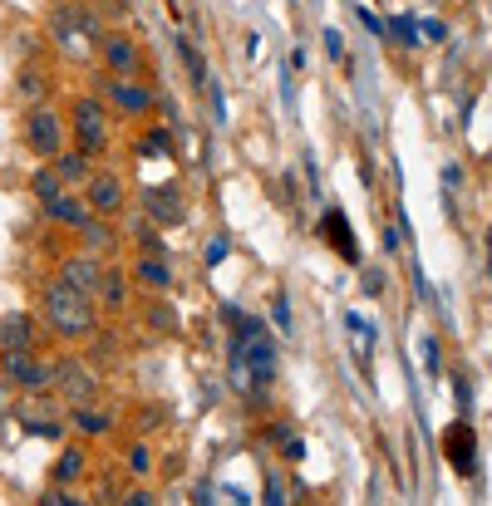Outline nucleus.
<instances>
[{"instance_id":"obj_1","label":"nucleus","mask_w":492,"mask_h":506,"mask_svg":"<svg viewBox=\"0 0 492 506\" xmlns=\"http://www.w3.org/2000/svg\"><path fill=\"white\" fill-rule=\"evenodd\" d=\"M40 310H44L54 335H65V339H84V335H94V325H99V310H94V300H89V290H75V285H65V281L44 285Z\"/></svg>"},{"instance_id":"obj_2","label":"nucleus","mask_w":492,"mask_h":506,"mask_svg":"<svg viewBox=\"0 0 492 506\" xmlns=\"http://www.w3.org/2000/svg\"><path fill=\"white\" fill-rule=\"evenodd\" d=\"M0 379L25 393H40L54 383V364H44L35 349H0Z\"/></svg>"},{"instance_id":"obj_3","label":"nucleus","mask_w":492,"mask_h":506,"mask_svg":"<svg viewBox=\"0 0 492 506\" xmlns=\"http://www.w3.org/2000/svg\"><path fill=\"white\" fill-rule=\"evenodd\" d=\"M25 148L40 153V158H60L65 153V123H60V114H54L50 104H35L30 118H25Z\"/></svg>"},{"instance_id":"obj_4","label":"nucleus","mask_w":492,"mask_h":506,"mask_svg":"<svg viewBox=\"0 0 492 506\" xmlns=\"http://www.w3.org/2000/svg\"><path fill=\"white\" fill-rule=\"evenodd\" d=\"M69 123H75L79 153H89V158L108 153V118H104V104H99V99H75V108H69Z\"/></svg>"},{"instance_id":"obj_5","label":"nucleus","mask_w":492,"mask_h":506,"mask_svg":"<svg viewBox=\"0 0 492 506\" xmlns=\"http://www.w3.org/2000/svg\"><path fill=\"white\" fill-rule=\"evenodd\" d=\"M443 453H448V463H453V472H458V477L478 472V443H472V428L463 418L443 432Z\"/></svg>"},{"instance_id":"obj_6","label":"nucleus","mask_w":492,"mask_h":506,"mask_svg":"<svg viewBox=\"0 0 492 506\" xmlns=\"http://www.w3.org/2000/svg\"><path fill=\"white\" fill-rule=\"evenodd\" d=\"M54 383H60V393H65L75 408H84V403L94 399V374H89L84 364H75V359L54 364Z\"/></svg>"},{"instance_id":"obj_7","label":"nucleus","mask_w":492,"mask_h":506,"mask_svg":"<svg viewBox=\"0 0 492 506\" xmlns=\"http://www.w3.org/2000/svg\"><path fill=\"white\" fill-rule=\"evenodd\" d=\"M118 207H123V182H118L114 172H94V178H89V211L118 217Z\"/></svg>"},{"instance_id":"obj_8","label":"nucleus","mask_w":492,"mask_h":506,"mask_svg":"<svg viewBox=\"0 0 492 506\" xmlns=\"http://www.w3.org/2000/svg\"><path fill=\"white\" fill-rule=\"evenodd\" d=\"M99 275H104V265H99V256H94V251L65 256V265H60V281H65V285H75V290H89V296H94Z\"/></svg>"},{"instance_id":"obj_9","label":"nucleus","mask_w":492,"mask_h":506,"mask_svg":"<svg viewBox=\"0 0 492 506\" xmlns=\"http://www.w3.org/2000/svg\"><path fill=\"white\" fill-rule=\"evenodd\" d=\"M108 104L123 108V114H148V108H153V94H148L143 84H133V75H129V79L114 75V84H108Z\"/></svg>"},{"instance_id":"obj_10","label":"nucleus","mask_w":492,"mask_h":506,"mask_svg":"<svg viewBox=\"0 0 492 506\" xmlns=\"http://www.w3.org/2000/svg\"><path fill=\"white\" fill-rule=\"evenodd\" d=\"M44 217H50L54 226H84L89 222V202L69 197V192H60V197L44 202Z\"/></svg>"},{"instance_id":"obj_11","label":"nucleus","mask_w":492,"mask_h":506,"mask_svg":"<svg viewBox=\"0 0 492 506\" xmlns=\"http://www.w3.org/2000/svg\"><path fill=\"white\" fill-rule=\"evenodd\" d=\"M104 64H108V75L129 79L133 69H139V50H133V40H118V35H108V40H104Z\"/></svg>"},{"instance_id":"obj_12","label":"nucleus","mask_w":492,"mask_h":506,"mask_svg":"<svg viewBox=\"0 0 492 506\" xmlns=\"http://www.w3.org/2000/svg\"><path fill=\"white\" fill-rule=\"evenodd\" d=\"M0 349H35L30 315H0Z\"/></svg>"},{"instance_id":"obj_13","label":"nucleus","mask_w":492,"mask_h":506,"mask_svg":"<svg viewBox=\"0 0 492 506\" xmlns=\"http://www.w3.org/2000/svg\"><path fill=\"white\" fill-rule=\"evenodd\" d=\"M321 232H325V236H330V241H335V251H340L345 261H350V265H360V246L350 241V232H345V211H340V207H330V211H325Z\"/></svg>"},{"instance_id":"obj_14","label":"nucleus","mask_w":492,"mask_h":506,"mask_svg":"<svg viewBox=\"0 0 492 506\" xmlns=\"http://www.w3.org/2000/svg\"><path fill=\"white\" fill-rule=\"evenodd\" d=\"M148 211H153V217H158V222L163 226H178L182 222V197H178V192H168V187H148Z\"/></svg>"},{"instance_id":"obj_15","label":"nucleus","mask_w":492,"mask_h":506,"mask_svg":"<svg viewBox=\"0 0 492 506\" xmlns=\"http://www.w3.org/2000/svg\"><path fill=\"white\" fill-rule=\"evenodd\" d=\"M94 290H99V305L104 310H123V300H129V281H123L118 271H108V265H104V275H99Z\"/></svg>"},{"instance_id":"obj_16","label":"nucleus","mask_w":492,"mask_h":506,"mask_svg":"<svg viewBox=\"0 0 492 506\" xmlns=\"http://www.w3.org/2000/svg\"><path fill=\"white\" fill-rule=\"evenodd\" d=\"M139 281L148 285V290H168V285H172V271H168V261L148 251V256H143V261H139Z\"/></svg>"},{"instance_id":"obj_17","label":"nucleus","mask_w":492,"mask_h":506,"mask_svg":"<svg viewBox=\"0 0 492 506\" xmlns=\"http://www.w3.org/2000/svg\"><path fill=\"white\" fill-rule=\"evenodd\" d=\"M54 172H60V182H89L94 172H89V153H60L54 158Z\"/></svg>"},{"instance_id":"obj_18","label":"nucleus","mask_w":492,"mask_h":506,"mask_svg":"<svg viewBox=\"0 0 492 506\" xmlns=\"http://www.w3.org/2000/svg\"><path fill=\"white\" fill-rule=\"evenodd\" d=\"M15 89H20L25 104H44V75H40V64H25L20 79H15Z\"/></svg>"},{"instance_id":"obj_19","label":"nucleus","mask_w":492,"mask_h":506,"mask_svg":"<svg viewBox=\"0 0 492 506\" xmlns=\"http://www.w3.org/2000/svg\"><path fill=\"white\" fill-rule=\"evenodd\" d=\"M75 477H84V447H65L54 463V482H75Z\"/></svg>"},{"instance_id":"obj_20","label":"nucleus","mask_w":492,"mask_h":506,"mask_svg":"<svg viewBox=\"0 0 492 506\" xmlns=\"http://www.w3.org/2000/svg\"><path fill=\"white\" fill-rule=\"evenodd\" d=\"M178 54H182V64H187V79H193V89H207V59L193 50L187 40H178Z\"/></svg>"},{"instance_id":"obj_21","label":"nucleus","mask_w":492,"mask_h":506,"mask_svg":"<svg viewBox=\"0 0 492 506\" xmlns=\"http://www.w3.org/2000/svg\"><path fill=\"white\" fill-rule=\"evenodd\" d=\"M30 187H35V197H40V202H50V197H60V192H65V182H60V172H54V168H35Z\"/></svg>"},{"instance_id":"obj_22","label":"nucleus","mask_w":492,"mask_h":506,"mask_svg":"<svg viewBox=\"0 0 492 506\" xmlns=\"http://www.w3.org/2000/svg\"><path fill=\"white\" fill-rule=\"evenodd\" d=\"M139 153H143V158H163V153H172V138L168 133H143L139 138Z\"/></svg>"},{"instance_id":"obj_23","label":"nucleus","mask_w":492,"mask_h":506,"mask_svg":"<svg viewBox=\"0 0 492 506\" xmlns=\"http://www.w3.org/2000/svg\"><path fill=\"white\" fill-rule=\"evenodd\" d=\"M75 423H79L84 432H94V438H99V432H108V418H104L99 408H89V403H84V408H75Z\"/></svg>"},{"instance_id":"obj_24","label":"nucleus","mask_w":492,"mask_h":506,"mask_svg":"<svg viewBox=\"0 0 492 506\" xmlns=\"http://www.w3.org/2000/svg\"><path fill=\"white\" fill-rule=\"evenodd\" d=\"M79 232L89 236V246H108V241H114V232H108V226H99V222H84Z\"/></svg>"},{"instance_id":"obj_25","label":"nucleus","mask_w":492,"mask_h":506,"mask_svg":"<svg viewBox=\"0 0 492 506\" xmlns=\"http://www.w3.org/2000/svg\"><path fill=\"white\" fill-rule=\"evenodd\" d=\"M40 502H44V506H75L79 496H69V492H65V482H60V486H50V492H44Z\"/></svg>"},{"instance_id":"obj_26","label":"nucleus","mask_w":492,"mask_h":506,"mask_svg":"<svg viewBox=\"0 0 492 506\" xmlns=\"http://www.w3.org/2000/svg\"><path fill=\"white\" fill-rule=\"evenodd\" d=\"M148 467H153V457H148V447L139 443V447H133V453H129V472H139V477H143V472H148Z\"/></svg>"},{"instance_id":"obj_27","label":"nucleus","mask_w":492,"mask_h":506,"mask_svg":"<svg viewBox=\"0 0 492 506\" xmlns=\"http://www.w3.org/2000/svg\"><path fill=\"white\" fill-rule=\"evenodd\" d=\"M394 40L399 44H414L418 35H414V20H394Z\"/></svg>"},{"instance_id":"obj_28","label":"nucleus","mask_w":492,"mask_h":506,"mask_svg":"<svg viewBox=\"0 0 492 506\" xmlns=\"http://www.w3.org/2000/svg\"><path fill=\"white\" fill-rule=\"evenodd\" d=\"M418 25H424V30H418L424 40H443V35H448V30H443V20H418Z\"/></svg>"},{"instance_id":"obj_29","label":"nucleus","mask_w":492,"mask_h":506,"mask_svg":"<svg viewBox=\"0 0 492 506\" xmlns=\"http://www.w3.org/2000/svg\"><path fill=\"white\" fill-rule=\"evenodd\" d=\"M276 320H281V329H290V310H286V296H276Z\"/></svg>"},{"instance_id":"obj_30","label":"nucleus","mask_w":492,"mask_h":506,"mask_svg":"<svg viewBox=\"0 0 492 506\" xmlns=\"http://www.w3.org/2000/svg\"><path fill=\"white\" fill-rule=\"evenodd\" d=\"M123 502H129V506H148V502H153V492H143V486H139V492H129Z\"/></svg>"},{"instance_id":"obj_31","label":"nucleus","mask_w":492,"mask_h":506,"mask_svg":"<svg viewBox=\"0 0 492 506\" xmlns=\"http://www.w3.org/2000/svg\"><path fill=\"white\" fill-rule=\"evenodd\" d=\"M488 271H492V261H488Z\"/></svg>"}]
</instances>
